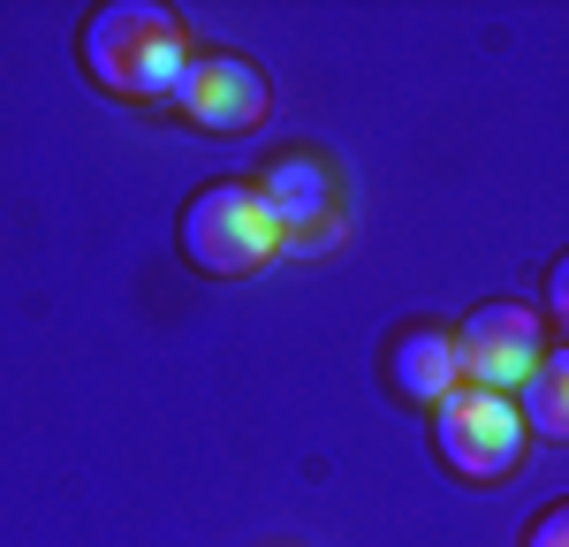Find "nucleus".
<instances>
[{
  "label": "nucleus",
  "mask_w": 569,
  "mask_h": 547,
  "mask_svg": "<svg viewBox=\"0 0 569 547\" xmlns=\"http://www.w3.org/2000/svg\"><path fill=\"white\" fill-rule=\"evenodd\" d=\"M77 61L107 99L160 107V99H176L182 69H190V23L160 0H107L77 31Z\"/></svg>",
  "instance_id": "1"
},
{
  "label": "nucleus",
  "mask_w": 569,
  "mask_h": 547,
  "mask_svg": "<svg viewBox=\"0 0 569 547\" xmlns=\"http://www.w3.org/2000/svg\"><path fill=\"white\" fill-rule=\"evenodd\" d=\"M176 243L206 281H243V274H259L281 251V221H273L259 182H206L182 206Z\"/></svg>",
  "instance_id": "2"
},
{
  "label": "nucleus",
  "mask_w": 569,
  "mask_h": 547,
  "mask_svg": "<svg viewBox=\"0 0 569 547\" xmlns=\"http://www.w3.org/2000/svg\"><path fill=\"white\" fill-rule=\"evenodd\" d=\"M433 456L463 487H501L525 464V410H517V396H493V388L463 380L433 410Z\"/></svg>",
  "instance_id": "3"
},
{
  "label": "nucleus",
  "mask_w": 569,
  "mask_h": 547,
  "mask_svg": "<svg viewBox=\"0 0 569 547\" xmlns=\"http://www.w3.org/2000/svg\"><path fill=\"white\" fill-rule=\"evenodd\" d=\"M456 358H463V380L471 388L517 396L531 372H539V358H547V312H531L525 297H486L456 327Z\"/></svg>",
  "instance_id": "4"
},
{
  "label": "nucleus",
  "mask_w": 569,
  "mask_h": 547,
  "mask_svg": "<svg viewBox=\"0 0 569 547\" xmlns=\"http://www.w3.org/2000/svg\"><path fill=\"white\" fill-rule=\"evenodd\" d=\"M168 107L206 137H243L273 115V84H266L259 61H243V53H190V69H182Z\"/></svg>",
  "instance_id": "5"
},
{
  "label": "nucleus",
  "mask_w": 569,
  "mask_h": 547,
  "mask_svg": "<svg viewBox=\"0 0 569 547\" xmlns=\"http://www.w3.org/2000/svg\"><path fill=\"white\" fill-rule=\"evenodd\" d=\"M380 380H388L395 404H448L463 388V358H456V327H433V319H402L380 350Z\"/></svg>",
  "instance_id": "6"
},
{
  "label": "nucleus",
  "mask_w": 569,
  "mask_h": 547,
  "mask_svg": "<svg viewBox=\"0 0 569 547\" xmlns=\"http://www.w3.org/2000/svg\"><path fill=\"white\" fill-rule=\"evenodd\" d=\"M259 190H266V206H273V221H281V236L289 228H319L335 213V168L319 152H273Z\"/></svg>",
  "instance_id": "7"
},
{
  "label": "nucleus",
  "mask_w": 569,
  "mask_h": 547,
  "mask_svg": "<svg viewBox=\"0 0 569 547\" xmlns=\"http://www.w3.org/2000/svg\"><path fill=\"white\" fill-rule=\"evenodd\" d=\"M517 410H525V434L569 441V350H547L539 358V372L517 388Z\"/></svg>",
  "instance_id": "8"
},
{
  "label": "nucleus",
  "mask_w": 569,
  "mask_h": 547,
  "mask_svg": "<svg viewBox=\"0 0 569 547\" xmlns=\"http://www.w3.org/2000/svg\"><path fill=\"white\" fill-rule=\"evenodd\" d=\"M547 327L562 335V350H569V251L547 267Z\"/></svg>",
  "instance_id": "9"
},
{
  "label": "nucleus",
  "mask_w": 569,
  "mask_h": 547,
  "mask_svg": "<svg viewBox=\"0 0 569 547\" xmlns=\"http://www.w3.org/2000/svg\"><path fill=\"white\" fill-rule=\"evenodd\" d=\"M525 547H569V495H562V501H547V509L531 517Z\"/></svg>",
  "instance_id": "10"
}]
</instances>
